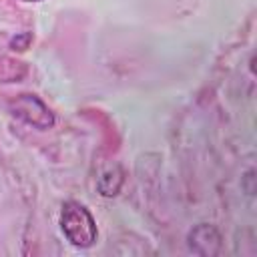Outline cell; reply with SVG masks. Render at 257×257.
<instances>
[{"mask_svg": "<svg viewBox=\"0 0 257 257\" xmlns=\"http://www.w3.org/2000/svg\"><path fill=\"white\" fill-rule=\"evenodd\" d=\"M189 249L197 255H215L221 247V235L213 225L201 223L189 231Z\"/></svg>", "mask_w": 257, "mask_h": 257, "instance_id": "3957f363", "label": "cell"}, {"mask_svg": "<svg viewBox=\"0 0 257 257\" xmlns=\"http://www.w3.org/2000/svg\"><path fill=\"white\" fill-rule=\"evenodd\" d=\"M8 110L14 118H18L20 122H24L36 131H48L54 126V120H56L54 112L48 108V104L32 92H22V94H16L14 98H10Z\"/></svg>", "mask_w": 257, "mask_h": 257, "instance_id": "7a4b0ae2", "label": "cell"}, {"mask_svg": "<svg viewBox=\"0 0 257 257\" xmlns=\"http://www.w3.org/2000/svg\"><path fill=\"white\" fill-rule=\"evenodd\" d=\"M122 171H120V167H112V169H108L106 173H102V177L98 179V183H96V189H98V193L102 195V197H114L118 191H120V187H122Z\"/></svg>", "mask_w": 257, "mask_h": 257, "instance_id": "5b68a950", "label": "cell"}, {"mask_svg": "<svg viewBox=\"0 0 257 257\" xmlns=\"http://www.w3.org/2000/svg\"><path fill=\"white\" fill-rule=\"evenodd\" d=\"M24 2H40V0H24Z\"/></svg>", "mask_w": 257, "mask_h": 257, "instance_id": "52a82bcc", "label": "cell"}, {"mask_svg": "<svg viewBox=\"0 0 257 257\" xmlns=\"http://www.w3.org/2000/svg\"><path fill=\"white\" fill-rule=\"evenodd\" d=\"M60 229L66 241L78 249H88L96 243L98 229L92 213L78 201H64L60 207Z\"/></svg>", "mask_w": 257, "mask_h": 257, "instance_id": "6da1fadb", "label": "cell"}, {"mask_svg": "<svg viewBox=\"0 0 257 257\" xmlns=\"http://www.w3.org/2000/svg\"><path fill=\"white\" fill-rule=\"evenodd\" d=\"M30 42H32V34H30V32H22V34H16V36L10 40V48L22 52V50H26V48L30 46Z\"/></svg>", "mask_w": 257, "mask_h": 257, "instance_id": "8992f818", "label": "cell"}, {"mask_svg": "<svg viewBox=\"0 0 257 257\" xmlns=\"http://www.w3.org/2000/svg\"><path fill=\"white\" fill-rule=\"evenodd\" d=\"M28 74V66L12 56H0V82H18Z\"/></svg>", "mask_w": 257, "mask_h": 257, "instance_id": "277c9868", "label": "cell"}]
</instances>
